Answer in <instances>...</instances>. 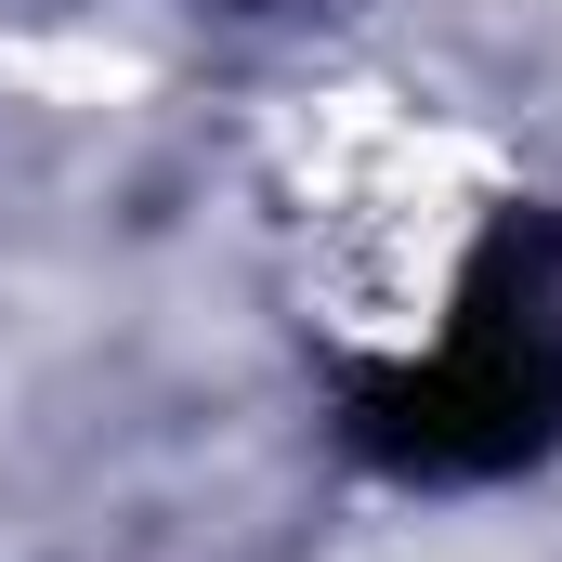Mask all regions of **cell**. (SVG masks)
Masks as SVG:
<instances>
[{"label": "cell", "mask_w": 562, "mask_h": 562, "mask_svg": "<svg viewBox=\"0 0 562 562\" xmlns=\"http://www.w3.org/2000/svg\"><path fill=\"white\" fill-rule=\"evenodd\" d=\"M340 431L393 484H497V471L550 458L562 445V249L537 223H497L419 353L353 367Z\"/></svg>", "instance_id": "6da1fadb"}]
</instances>
